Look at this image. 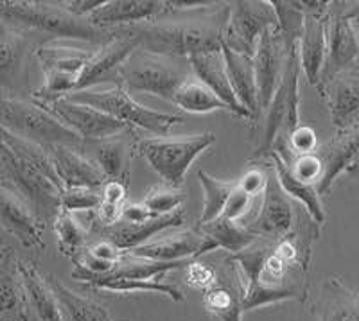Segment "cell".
<instances>
[{
    "label": "cell",
    "instance_id": "cell-34",
    "mask_svg": "<svg viewBox=\"0 0 359 321\" xmlns=\"http://www.w3.org/2000/svg\"><path fill=\"white\" fill-rule=\"evenodd\" d=\"M266 162H269L273 165L275 175H277V179L278 183H280L282 191L286 192L290 198H294L298 203L302 205V207L309 212V216L322 226L323 221H325V210H323L322 196H320L318 189L314 187V185H309V183H304L300 182V179L294 178V176L291 175L290 167L282 162V158L277 153H269Z\"/></svg>",
    "mask_w": 359,
    "mask_h": 321
},
{
    "label": "cell",
    "instance_id": "cell-21",
    "mask_svg": "<svg viewBox=\"0 0 359 321\" xmlns=\"http://www.w3.org/2000/svg\"><path fill=\"white\" fill-rule=\"evenodd\" d=\"M135 137H137L135 130L130 128L111 139L94 144H83V147L88 149L83 153L97 163L108 182H121L128 185L131 178V160H133L137 142H139V139H135Z\"/></svg>",
    "mask_w": 359,
    "mask_h": 321
},
{
    "label": "cell",
    "instance_id": "cell-15",
    "mask_svg": "<svg viewBox=\"0 0 359 321\" xmlns=\"http://www.w3.org/2000/svg\"><path fill=\"white\" fill-rule=\"evenodd\" d=\"M358 61L359 36L354 24L339 11L336 2H331L329 17H327V54L320 85L334 78L336 74L358 65Z\"/></svg>",
    "mask_w": 359,
    "mask_h": 321
},
{
    "label": "cell",
    "instance_id": "cell-2",
    "mask_svg": "<svg viewBox=\"0 0 359 321\" xmlns=\"http://www.w3.org/2000/svg\"><path fill=\"white\" fill-rule=\"evenodd\" d=\"M0 187L18 196L40 223L54 224L62 210L63 185L49 151L0 126Z\"/></svg>",
    "mask_w": 359,
    "mask_h": 321
},
{
    "label": "cell",
    "instance_id": "cell-25",
    "mask_svg": "<svg viewBox=\"0 0 359 321\" xmlns=\"http://www.w3.org/2000/svg\"><path fill=\"white\" fill-rule=\"evenodd\" d=\"M314 155L318 156L323 167L322 179L316 187L322 196L331 191L334 179L347 171L359 156V121L345 130L336 131L329 142L318 146Z\"/></svg>",
    "mask_w": 359,
    "mask_h": 321
},
{
    "label": "cell",
    "instance_id": "cell-40",
    "mask_svg": "<svg viewBox=\"0 0 359 321\" xmlns=\"http://www.w3.org/2000/svg\"><path fill=\"white\" fill-rule=\"evenodd\" d=\"M277 15V29L287 53L298 47L304 33L306 15L297 6V0H269Z\"/></svg>",
    "mask_w": 359,
    "mask_h": 321
},
{
    "label": "cell",
    "instance_id": "cell-24",
    "mask_svg": "<svg viewBox=\"0 0 359 321\" xmlns=\"http://www.w3.org/2000/svg\"><path fill=\"white\" fill-rule=\"evenodd\" d=\"M135 49H139V45L117 29L114 40L99 47V50H95L92 60L88 61V65L85 67L78 86H76V92L90 90L99 83H114V86L117 85L118 70Z\"/></svg>",
    "mask_w": 359,
    "mask_h": 321
},
{
    "label": "cell",
    "instance_id": "cell-33",
    "mask_svg": "<svg viewBox=\"0 0 359 321\" xmlns=\"http://www.w3.org/2000/svg\"><path fill=\"white\" fill-rule=\"evenodd\" d=\"M22 280L27 293L29 307L34 310L40 321H65L60 303L54 296L47 278L29 261H20Z\"/></svg>",
    "mask_w": 359,
    "mask_h": 321
},
{
    "label": "cell",
    "instance_id": "cell-10",
    "mask_svg": "<svg viewBox=\"0 0 359 321\" xmlns=\"http://www.w3.org/2000/svg\"><path fill=\"white\" fill-rule=\"evenodd\" d=\"M67 99L92 106L95 110L117 118V121L133 128V130L140 128V130L149 131L156 137H163V135L171 131V128L184 122V118L180 115L162 114V111L146 108V106L135 101L126 90L118 85L111 86L108 90H83V92L70 94Z\"/></svg>",
    "mask_w": 359,
    "mask_h": 321
},
{
    "label": "cell",
    "instance_id": "cell-16",
    "mask_svg": "<svg viewBox=\"0 0 359 321\" xmlns=\"http://www.w3.org/2000/svg\"><path fill=\"white\" fill-rule=\"evenodd\" d=\"M287 50L284 47L277 27H269L261 36L253 60L255 70V83H257L259 95V118L268 110L269 102L273 101V95L280 85L284 67H286Z\"/></svg>",
    "mask_w": 359,
    "mask_h": 321
},
{
    "label": "cell",
    "instance_id": "cell-38",
    "mask_svg": "<svg viewBox=\"0 0 359 321\" xmlns=\"http://www.w3.org/2000/svg\"><path fill=\"white\" fill-rule=\"evenodd\" d=\"M53 228L57 237V248H60V252L72 262L76 261V259L85 252L86 246L92 243V240H90V235H92V233H90V228L83 226L72 212L60 210Z\"/></svg>",
    "mask_w": 359,
    "mask_h": 321
},
{
    "label": "cell",
    "instance_id": "cell-45",
    "mask_svg": "<svg viewBox=\"0 0 359 321\" xmlns=\"http://www.w3.org/2000/svg\"><path fill=\"white\" fill-rule=\"evenodd\" d=\"M217 278V271L212 264H205V262L192 261L191 264L185 268V280L191 287L200 289V291H207L214 285Z\"/></svg>",
    "mask_w": 359,
    "mask_h": 321
},
{
    "label": "cell",
    "instance_id": "cell-39",
    "mask_svg": "<svg viewBox=\"0 0 359 321\" xmlns=\"http://www.w3.org/2000/svg\"><path fill=\"white\" fill-rule=\"evenodd\" d=\"M198 179L203 187V212L198 219V224H207L223 214L224 205L232 196L233 189L237 187V182L217 179L205 171H198Z\"/></svg>",
    "mask_w": 359,
    "mask_h": 321
},
{
    "label": "cell",
    "instance_id": "cell-37",
    "mask_svg": "<svg viewBox=\"0 0 359 321\" xmlns=\"http://www.w3.org/2000/svg\"><path fill=\"white\" fill-rule=\"evenodd\" d=\"M172 104L189 114H210L216 110H229L212 90L203 85L198 78H194V74L176 90Z\"/></svg>",
    "mask_w": 359,
    "mask_h": 321
},
{
    "label": "cell",
    "instance_id": "cell-27",
    "mask_svg": "<svg viewBox=\"0 0 359 321\" xmlns=\"http://www.w3.org/2000/svg\"><path fill=\"white\" fill-rule=\"evenodd\" d=\"M172 9L171 2L163 0H110L99 6L88 20L102 29L128 27L155 20Z\"/></svg>",
    "mask_w": 359,
    "mask_h": 321
},
{
    "label": "cell",
    "instance_id": "cell-1",
    "mask_svg": "<svg viewBox=\"0 0 359 321\" xmlns=\"http://www.w3.org/2000/svg\"><path fill=\"white\" fill-rule=\"evenodd\" d=\"M172 9L155 20L117 27L140 49L189 60L217 53L230 18L229 2H171Z\"/></svg>",
    "mask_w": 359,
    "mask_h": 321
},
{
    "label": "cell",
    "instance_id": "cell-22",
    "mask_svg": "<svg viewBox=\"0 0 359 321\" xmlns=\"http://www.w3.org/2000/svg\"><path fill=\"white\" fill-rule=\"evenodd\" d=\"M0 230L15 237L24 248L45 250V226L18 196L4 187H0Z\"/></svg>",
    "mask_w": 359,
    "mask_h": 321
},
{
    "label": "cell",
    "instance_id": "cell-5",
    "mask_svg": "<svg viewBox=\"0 0 359 321\" xmlns=\"http://www.w3.org/2000/svg\"><path fill=\"white\" fill-rule=\"evenodd\" d=\"M192 76L189 60L163 56L146 49H135L118 70L117 85L128 94L144 92L171 101L176 90Z\"/></svg>",
    "mask_w": 359,
    "mask_h": 321
},
{
    "label": "cell",
    "instance_id": "cell-47",
    "mask_svg": "<svg viewBox=\"0 0 359 321\" xmlns=\"http://www.w3.org/2000/svg\"><path fill=\"white\" fill-rule=\"evenodd\" d=\"M252 205H253V198H250L245 191L239 189L237 185L233 189L232 196L229 198L226 205H224V210L219 217L223 219H229V221H245V217L248 216V212L252 210Z\"/></svg>",
    "mask_w": 359,
    "mask_h": 321
},
{
    "label": "cell",
    "instance_id": "cell-30",
    "mask_svg": "<svg viewBox=\"0 0 359 321\" xmlns=\"http://www.w3.org/2000/svg\"><path fill=\"white\" fill-rule=\"evenodd\" d=\"M327 15H306L304 33L298 41V60L309 85L318 88L327 54Z\"/></svg>",
    "mask_w": 359,
    "mask_h": 321
},
{
    "label": "cell",
    "instance_id": "cell-29",
    "mask_svg": "<svg viewBox=\"0 0 359 321\" xmlns=\"http://www.w3.org/2000/svg\"><path fill=\"white\" fill-rule=\"evenodd\" d=\"M311 310L318 321H359V291L339 277L327 278Z\"/></svg>",
    "mask_w": 359,
    "mask_h": 321
},
{
    "label": "cell",
    "instance_id": "cell-28",
    "mask_svg": "<svg viewBox=\"0 0 359 321\" xmlns=\"http://www.w3.org/2000/svg\"><path fill=\"white\" fill-rule=\"evenodd\" d=\"M189 63H191L194 78H198L203 85H207L208 88L212 90L214 94L224 102V106L229 108V111H232L237 117L252 121L248 111L239 104L236 94H233V88L230 85L229 76H226L223 50L208 54H196V56L189 57Z\"/></svg>",
    "mask_w": 359,
    "mask_h": 321
},
{
    "label": "cell",
    "instance_id": "cell-36",
    "mask_svg": "<svg viewBox=\"0 0 359 321\" xmlns=\"http://www.w3.org/2000/svg\"><path fill=\"white\" fill-rule=\"evenodd\" d=\"M198 230L212 240L217 248L226 250L230 255L243 252L250 244L255 243V239H259L243 223L223 219V217H217L207 224H198Z\"/></svg>",
    "mask_w": 359,
    "mask_h": 321
},
{
    "label": "cell",
    "instance_id": "cell-19",
    "mask_svg": "<svg viewBox=\"0 0 359 321\" xmlns=\"http://www.w3.org/2000/svg\"><path fill=\"white\" fill-rule=\"evenodd\" d=\"M217 246L203 233L194 230H184L175 235H168L163 239L146 243L139 248L131 250V255L147 259L156 262H180V261H196L205 253L214 252Z\"/></svg>",
    "mask_w": 359,
    "mask_h": 321
},
{
    "label": "cell",
    "instance_id": "cell-44",
    "mask_svg": "<svg viewBox=\"0 0 359 321\" xmlns=\"http://www.w3.org/2000/svg\"><path fill=\"white\" fill-rule=\"evenodd\" d=\"M286 147L291 151V155L293 156L311 155V153H314V151L318 149V137H316V131L311 126H307V124H298L293 130V133L290 135Z\"/></svg>",
    "mask_w": 359,
    "mask_h": 321
},
{
    "label": "cell",
    "instance_id": "cell-43",
    "mask_svg": "<svg viewBox=\"0 0 359 321\" xmlns=\"http://www.w3.org/2000/svg\"><path fill=\"white\" fill-rule=\"evenodd\" d=\"M282 162H284V160H282ZM286 165L290 167L291 175H293L294 178L300 179V182L304 183H309V185H314V187H318V183L323 175V167L320 158L314 155V153H311V155L293 156Z\"/></svg>",
    "mask_w": 359,
    "mask_h": 321
},
{
    "label": "cell",
    "instance_id": "cell-35",
    "mask_svg": "<svg viewBox=\"0 0 359 321\" xmlns=\"http://www.w3.org/2000/svg\"><path fill=\"white\" fill-rule=\"evenodd\" d=\"M45 278L60 303L65 321H114L101 303L70 291L56 275H47Z\"/></svg>",
    "mask_w": 359,
    "mask_h": 321
},
{
    "label": "cell",
    "instance_id": "cell-23",
    "mask_svg": "<svg viewBox=\"0 0 359 321\" xmlns=\"http://www.w3.org/2000/svg\"><path fill=\"white\" fill-rule=\"evenodd\" d=\"M45 149L49 151L50 162H53L57 179L62 182L63 191L76 187L102 189V185L108 182L97 163L78 147L49 146Z\"/></svg>",
    "mask_w": 359,
    "mask_h": 321
},
{
    "label": "cell",
    "instance_id": "cell-20",
    "mask_svg": "<svg viewBox=\"0 0 359 321\" xmlns=\"http://www.w3.org/2000/svg\"><path fill=\"white\" fill-rule=\"evenodd\" d=\"M184 223L185 210L180 208L168 216H156L147 221H140V223H128V221L118 219L114 226L108 228L90 226V233L97 235L99 239L110 240L121 252H131V250L146 244L156 233L169 230V228H178Z\"/></svg>",
    "mask_w": 359,
    "mask_h": 321
},
{
    "label": "cell",
    "instance_id": "cell-46",
    "mask_svg": "<svg viewBox=\"0 0 359 321\" xmlns=\"http://www.w3.org/2000/svg\"><path fill=\"white\" fill-rule=\"evenodd\" d=\"M262 165L250 167L248 171L237 182L239 189L245 191L250 198H255L259 194H264L266 185H268V163L261 162Z\"/></svg>",
    "mask_w": 359,
    "mask_h": 321
},
{
    "label": "cell",
    "instance_id": "cell-14",
    "mask_svg": "<svg viewBox=\"0 0 359 321\" xmlns=\"http://www.w3.org/2000/svg\"><path fill=\"white\" fill-rule=\"evenodd\" d=\"M45 110H49L69 130L78 135L83 144L101 142V140L111 139L115 135L130 130V126L123 124L117 118L102 114V111L95 110L92 106L74 102L67 97L60 99V101H56Z\"/></svg>",
    "mask_w": 359,
    "mask_h": 321
},
{
    "label": "cell",
    "instance_id": "cell-4",
    "mask_svg": "<svg viewBox=\"0 0 359 321\" xmlns=\"http://www.w3.org/2000/svg\"><path fill=\"white\" fill-rule=\"evenodd\" d=\"M0 20L24 31L40 45L56 40H78L102 47L117 34V29H102L88 18L67 11L63 2L6 0L0 2Z\"/></svg>",
    "mask_w": 359,
    "mask_h": 321
},
{
    "label": "cell",
    "instance_id": "cell-17",
    "mask_svg": "<svg viewBox=\"0 0 359 321\" xmlns=\"http://www.w3.org/2000/svg\"><path fill=\"white\" fill-rule=\"evenodd\" d=\"M216 271V282L203 293L205 310L214 321H243L245 285L232 255L223 259Z\"/></svg>",
    "mask_w": 359,
    "mask_h": 321
},
{
    "label": "cell",
    "instance_id": "cell-41",
    "mask_svg": "<svg viewBox=\"0 0 359 321\" xmlns=\"http://www.w3.org/2000/svg\"><path fill=\"white\" fill-rule=\"evenodd\" d=\"M185 198H187L185 192H182L180 189L169 187V185H156L147 191L142 203L155 216H168V214L182 208Z\"/></svg>",
    "mask_w": 359,
    "mask_h": 321
},
{
    "label": "cell",
    "instance_id": "cell-32",
    "mask_svg": "<svg viewBox=\"0 0 359 321\" xmlns=\"http://www.w3.org/2000/svg\"><path fill=\"white\" fill-rule=\"evenodd\" d=\"M221 50H223L226 76H229L237 101L248 111L252 121H259V95L253 60L245 54L233 53L226 47H221Z\"/></svg>",
    "mask_w": 359,
    "mask_h": 321
},
{
    "label": "cell",
    "instance_id": "cell-11",
    "mask_svg": "<svg viewBox=\"0 0 359 321\" xmlns=\"http://www.w3.org/2000/svg\"><path fill=\"white\" fill-rule=\"evenodd\" d=\"M269 27H277V15L269 0L230 2V18L223 36V47L253 57L259 40Z\"/></svg>",
    "mask_w": 359,
    "mask_h": 321
},
{
    "label": "cell",
    "instance_id": "cell-26",
    "mask_svg": "<svg viewBox=\"0 0 359 321\" xmlns=\"http://www.w3.org/2000/svg\"><path fill=\"white\" fill-rule=\"evenodd\" d=\"M20 259L11 246L0 248V321H31Z\"/></svg>",
    "mask_w": 359,
    "mask_h": 321
},
{
    "label": "cell",
    "instance_id": "cell-49",
    "mask_svg": "<svg viewBox=\"0 0 359 321\" xmlns=\"http://www.w3.org/2000/svg\"><path fill=\"white\" fill-rule=\"evenodd\" d=\"M352 24H354L355 33H358V36H359V18H354V20H352ZM358 65H359V61H358Z\"/></svg>",
    "mask_w": 359,
    "mask_h": 321
},
{
    "label": "cell",
    "instance_id": "cell-13",
    "mask_svg": "<svg viewBox=\"0 0 359 321\" xmlns=\"http://www.w3.org/2000/svg\"><path fill=\"white\" fill-rule=\"evenodd\" d=\"M38 47L33 36L0 20V92L20 95L27 88L29 60Z\"/></svg>",
    "mask_w": 359,
    "mask_h": 321
},
{
    "label": "cell",
    "instance_id": "cell-18",
    "mask_svg": "<svg viewBox=\"0 0 359 321\" xmlns=\"http://www.w3.org/2000/svg\"><path fill=\"white\" fill-rule=\"evenodd\" d=\"M318 92L329 108L336 131L345 130L359 121V65L322 83Z\"/></svg>",
    "mask_w": 359,
    "mask_h": 321
},
{
    "label": "cell",
    "instance_id": "cell-12",
    "mask_svg": "<svg viewBox=\"0 0 359 321\" xmlns=\"http://www.w3.org/2000/svg\"><path fill=\"white\" fill-rule=\"evenodd\" d=\"M268 163V185L262 194V203L259 212L250 221H243L246 228L255 237L268 240H278L286 237L297 223V210L290 196L282 191L275 175L273 165Z\"/></svg>",
    "mask_w": 359,
    "mask_h": 321
},
{
    "label": "cell",
    "instance_id": "cell-9",
    "mask_svg": "<svg viewBox=\"0 0 359 321\" xmlns=\"http://www.w3.org/2000/svg\"><path fill=\"white\" fill-rule=\"evenodd\" d=\"M94 56V50L72 47V45L43 43L34 53L43 70V85L34 90L31 97L43 108H49L60 99L76 92L83 70Z\"/></svg>",
    "mask_w": 359,
    "mask_h": 321
},
{
    "label": "cell",
    "instance_id": "cell-3",
    "mask_svg": "<svg viewBox=\"0 0 359 321\" xmlns=\"http://www.w3.org/2000/svg\"><path fill=\"white\" fill-rule=\"evenodd\" d=\"M232 259L245 285V313L284 300L306 301L309 271L284 261L275 252V240L259 237Z\"/></svg>",
    "mask_w": 359,
    "mask_h": 321
},
{
    "label": "cell",
    "instance_id": "cell-31",
    "mask_svg": "<svg viewBox=\"0 0 359 321\" xmlns=\"http://www.w3.org/2000/svg\"><path fill=\"white\" fill-rule=\"evenodd\" d=\"M72 278L88 285L90 289H95V291H107V293H158L165 294V296L171 298L172 301H178V303L185 300L184 291L176 284L165 280V277L139 278V280L137 278H101L74 269Z\"/></svg>",
    "mask_w": 359,
    "mask_h": 321
},
{
    "label": "cell",
    "instance_id": "cell-8",
    "mask_svg": "<svg viewBox=\"0 0 359 321\" xmlns=\"http://www.w3.org/2000/svg\"><path fill=\"white\" fill-rule=\"evenodd\" d=\"M214 133L182 135V137H153L139 139L137 153L147 162L153 171L169 187L180 189L184 185L187 171L194 160L216 144Z\"/></svg>",
    "mask_w": 359,
    "mask_h": 321
},
{
    "label": "cell",
    "instance_id": "cell-6",
    "mask_svg": "<svg viewBox=\"0 0 359 321\" xmlns=\"http://www.w3.org/2000/svg\"><path fill=\"white\" fill-rule=\"evenodd\" d=\"M0 126L38 146L83 147V140L60 118L38 102L17 94L0 92Z\"/></svg>",
    "mask_w": 359,
    "mask_h": 321
},
{
    "label": "cell",
    "instance_id": "cell-7",
    "mask_svg": "<svg viewBox=\"0 0 359 321\" xmlns=\"http://www.w3.org/2000/svg\"><path fill=\"white\" fill-rule=\"evenodd\" d=\"M300 72H302V69H300L297 47L287 54L280 85L275 92L273 101L269 102L268 110L264 111L261 142L250 156V162H266L271 151L287 146L290 135L300 124V117H298V106H300L298 79H300Z\"/></svg>",
    "mask_w": 359,
    "mask_h": 321
},
{
    "label": "cell",
    "instance_id": "cell-42",
    "mask_svg": "<svg viewBox=\"0 0 359 321\" xmlns=\"http://www.w3.org/2000/svg\"><path fill=\"white\" fill-rule=\"evenodd\" d=\"M102 196L101 189H86V187H76V189H65L62 194V210L67 212H97L101 207Z\"/></svg>",
    "mask_w": 359,
    "mask_h": 321
},
{
    "label": "cell",
    "instance_id": "cell-48",
    "mask_svg": "<svg viewBox=\"0 0 359 321\" xmlns=\"http://www.w3.org/2000/svg\"><path fill=\"white\" fill-rule=\"evenodd\" d=\"M347 172H348V176H352L354 179H359V156L355 158V162L348 167Z\"/></svg>",
    "mask_w": 359,
    "mask_h": 321
}]
</instances>
